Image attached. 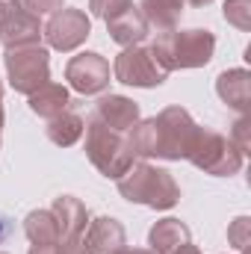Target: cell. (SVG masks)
<instances>
[{"mask_svg":"<svg viewBox=\"0 0 251 254\" xmlns=\"http://www.w3.org/2000/svg\"><path fill=\"white\" fill-rule=\"evenodd\" d=\"M249 127H251V122H249V116H240V122L234 125V133L228 136L234 145H237V151L246 157L249 154V148H251V142H249Z\"/></svg>","mask_w":251,"mask_h":254,"instance_id":"obj_24","label":"cell"},{"mask_svg":"<svg viewBox=\"0 0 251 254\" xmlns=\"http://www.w3.org/2000/svg\"><path fill=\"white\" fill-rule=\"evenodd\" d=\"M6 234H9V228H6V222H3V219H0V243H3V240H6Z\"/></svg>","mask_w":251,"mask_h":254,"instance_id":"obj_30","label":"cell"},{"mask_svg":"<svg viewBox=\"0 0 251 254\" xmlns=\"http://www.w3.org/2000/svg\"><path fill=\"white\" fill-rule=\"evenodd\" d=\"M213 51H216V36L201 27L160 33L157 42L151 45V57L166 74L181 68H204L213 60Z\"/></svg>","mask_w":251,"mask_h":254,"instance_id":"obj_1","label":"cell"},{"mask_svg":"<svg viewBox=\"0 0 251 254\" xmlns=\"http://www.w3.org/2000/svg\"><path fill=\"white\" fill-rule=\"evenodd\" d=\"M6 77L9 86L21 95H33L39 92L45 83H51V57L42 45H27V48H9L6 57Z\"/></svg>","mask_w":251,"mask_h":254,"instance_id":"obj_5","label":"cell"},{"mask_svg":"<svg viewBox=\"0 0 251 254\" xmlns=\"http://www.w3.org/2000/svg\"><path fill=\"white\" fill-rule=\"evenodd\" d=\"M95 119L110 130L127 133L130 127L139 122V104L130 101L125 95H104L95 107Z\"/></svg>","mask_w":251,"mask_h":254,"instance_id":"obj_12","label":"cell"},{"mask_svg":"<svg viewBox=\"0 0 251 254\" xmlns=\"http://www.w3.org/2000/svg\"><path fill=\"white\" fill-rule=\"evenodd\" d=\"M60 254H89L83 237H74V240H60Z\"/></svg>","mask_w":251,"mask_h":254,"instance_id":"obj_26","label":"cell"},{"mask_svg":"<svg viewBox=\"0 0 251 254\" xmlns=\"http://www.w3.org/2000/svg\"><path fill=\"white\" fill-rule=\"evenodd\" d=\"M0 254H3V252H0Z\"/></svg>","mask_w":251,"mask_h":254,"instance_id":"obj_34","label":"cell"},{"mask_svg":"<svg viewBox=\"0 0 251 254\" xmlns=\"http://www.w3.org/2000/svg\"><path fill=\"white\" fill-rule=\"evenodd\" d=\"M187 160L195 169H201L207 175H216V178H231L243 169V154L237 151V145L228 136H222L219 130H210V127H198Z\"/></svg>","mask_w":251,"mask_h":254,"instance_id":"obj_4","label":"cell"},{"mask_svg":"<svg viewBox=\"0 0 251 254\" xmlns=\"http://www.w3.org/2000/svg\"><path fill=\"white\" fill-rule=\"evenodd\" d=\"M184 3H189V6H207V3H213V0H184Z\"/></svg>","mask_w":251,"mask_h":254,"instance_id":"obj_31","label":"cell"},{"mask_svg":"<svg viewBox=\"0 0 251 254\" xmlns=\"http://www.w3.org/2000/svg\"><path fill=\"white\" fill-rule=\"evenodd\" d=\"M0 130H3V86H0Z\"/></svg>","mask_w":251,"mask_h":254,"instance_id":"obj_32","label":"cell"},{"mask_svg":"<svg viewBox=\"0 0 251 254\" xmlns=\"http://www.w3.org/2000/svg\"><path fill=\"white\" fill-rule=\"evenodd\" d=\"M42 18L33 15L21 0H9L3 3V15H0V42L3 48H27V45H39L42 42Z\"/></svg>","mask_w":251,"mask_h":254,"instance_id":"obj_8","label":"cell"},{"mask_svg":"<svg viewBox=\"0 0 251 254\" xmlns=\"http://www.w3.org/2000/svg\"><path fill=\"white\" fill-rule=\"evenodd\" d=\"M45 42L54 48V51H74L80 48L89 36H92V21L83 9H60L48 24H45Z\"/></svg>","mask_w":251,"mask_h":254,"instance_id":"obj_9","label":"cell"},{"mask_svg":"<svg viewBox=\"0 0 251 254\" xmlns=\"http://www.w3.org/2000/svg\"><path fill=\"white\" fill-rule=\"evenodd\" d=\"M107 30H110V39L122 48H130V45H139L145 36H148V21L145 15L139 12V6H127L125 12H119L116 18L107 21Z\"/></svg>","mask_w":251,"mask_h":254,"instance_id":"obj_15","label":"cell"},{"mask_svg":"<svg viewBox=\"0 0 251 254\" xmlns=\"http://www.w3.org/2000/svg\"><path fill=\"white\" fill-rule=\"evenodd\" d=\"M216 95L231 110H237L240 116H249V110H251V74L246 68L222 71L219 80H216Z\"/></svg>","mask_w":251,"mask_h":254,"instance_id":"obj_13","label":"cell"},{"mask_svg":"<svg viewBox=\"0 0 251 254\" xmlns=\"http://www.w3.org/2000/svg\"><path fill=\"white\" fill-rule=\"evenodd\" d=\"M113 74L119 83L125 86H136V89H157L166 83V71L157 65V60L151 57V48H142V45H130L125 48L116 63H113Z\"/></svg>","mask_w":251,"mask_h":254,"instance_id":"obj_7","label":"cell"},{"mask_svg":"<svg viewBox=\"0 0 251 254\" xmlns=\"http://www.w3.org/2000/svg\"><path fill=\"white\" fill-rule=\"evenodd\" d=\"M249 231H251V219L249 216H240V219L231 225V231H228L231 246L240 249V252H246V249H249Z\"/></svg>","mask_w":251,"mask_h":254,"instance_id":"obj_23","label":"cell"},{"mask_svg":"<svg viewBox=\"0 0 251 254\" xmlns=\"http://www.w3.org/2000/svg\"><path fill=\"white\" fill-rule=\"evenodd\" d=\"M65 80L80 95H98L110 86V63L101 54H92V51L77 54L65 65Z\"/></svg>","mask_w":251,"mask_h":254,"instance_id":"obj_10","label":"cell"},{"mask_svg":"<svg viewBox=\"0 0 251 254\" xmlns=\"http://www.w3.org/2000/svg\"><path fill=\"white\" fill-rule=\"evenodd\" d=\"M33 15H57L60 9H63V0H21Z\"/></svg>","mask_w":251,"mask_h":254,"instance_id":"obj_25","label":"cell"},{"mask_svg":"<svg viewBox=\"0 0 251 254\" xmlns=\"http://www.w3.org/2000/svg\"><path fill=\"white\" fill-rule=\"evenodd\" d=\"M157 157L160 160H187L195 142L198 125L184 107H166L157 119Z\"/></svg>","mask_w":251,"mask_h":254,"instance_id":"obj_6","label":"cell"},{"mask_svg":"<svg viewBox=\"0 0 251 254\" xmlns=\"http://www.w3.org/2000/svg\"><path fill=\"white\" fill-rule=\"evenodd\" d=\"M127 6H133V0H89V12L101 21L116 18L119 12H125Z\"/></svg>","mask_w":251,"mask_h":254,"instance_id":"obj_22","label":"cell"},{"mask_svg":"<svg viewBox=\"0 0 251 254\" xmlns=\"http://www.w3.org/2000/svg\"><path fill=\"white\" fill-rule=\"evenodd\" d=\"M30 254H60V243H39V246H30Z\"/></svg>","mask_w":251,"mask_h":254,"instance_id":"obj_27","label":"cell"},{"mask_svg":"<svg viewBox=\"0 0 251 254\" xmlns=\"http://www.w3.org/2000/svg\"><path fill=\"white\" fill-rule=\"evenodd\" d=\"M83 133H86V157H89V163H92L104 178L119 181L127 169L133 166V151H130V145H127L125 133L104 127L95 116L89 119V125H86Z\"/></svg>","mask_w":251,"mask_h":254,"instance_id":"obj_3","label":"cell"},{"mask_svg":"<svg viewBox=\"0 0 251 254\" xmlns=\"http://www.w3.org/2000/svg\"><path fill=\"white\" fill-rule=\"evenodd\" d=\"M172 254H201V249H198V246H192V243H184L181 249H175Z\"/></svg>","mask_w":251,"mask_h":254,"instance_id":"obj_28","label":"cell"},{"mask_svg":"<svg viewBox=\"0 0 251 254\" xmlns=\"http://www.w3.org/2000/svg\"><path fill=\"white\" fill-rule=\"evenodd\" d=\"M0 15H3V3H0Z\"/></svg>","mask_w":251,"mask_h":254,"instance_id":"obj_33","label":"cell"},{"mask_svg":"<svg viewBox=\"0 0 251 254\" xmlns=\"http://www.w3.org/2000/svg\"><path fill=\"white\" fill-rule=\"evenodd\" d=\"M119 192L130 204H145L151 210H172L181 201V187L172 172L151 163H136L119 178Z\"/></svg>","mask_w":251,"mask_h":254,"instance_id":"obj_2","label":"cell"},{"mask_svg":"<svg viewBox=\"0 0 251 254\" xmlns=\"http://www.w3.org/2000/svg\"><path fill=\"white\" fill-rule=\"evenodd\" d=\"M116 254H154L151 249H119Z\"/></svg>","mask_w":251,"mask_h":254,"instance_id":"obj_29","label":"cell"},{"mask_svg":"<svg viewBox=\"0 0 251 254\" xmlns=\"http://www.w3.org/2000/svg\"><path fill=\"white\" fill-rule=\"evenodd\" d=\"M184 6H187L184 0H142L139 12L145 15L148 27H154L157 33H169V30H178Z\"/></svg>","mask_w":251,"mask_h":254,"instance_id":"obj_16","label":"cell"},{"mask_svg":"<svg viewBox=\"0 0 251 254\" xmlns=\"http://www.w3.org/2000/svg\"><path fill=\"white\" fill-rule=\"evenodd\" d=\"M225 18L237 30L249 33L251 30V0H225Z\"/></svg>","mask_w":251,"mask_h":254,"instance_id":"obj_21","label":"cell"},{"mask_svg":"<svg viewBox=\"0 0 251 254\" xmlns=\"http://www.w3.org/2000/svg\"><path fill=\"white\" fill-rule=\"evenodd\" d=\"M83 243L89 254H116L119 249H125L127 234L125 225L113 216H101L95 222H89V231L83 234Z\"/></svg>","mask_w":251,"mask_h":254,"instance_id":"obj_11","label":"cell"},{"mask_svg":"<svg viewBox=\"0 0 251 254\" xmlns=\"http://www.w3.org/2000/svg\"><path fill=\"white\" fill-rule=\"evenodd\" d=\"M68 104H71V98H68V89H65L63 83H45L39 92H33L30 95V110L39 116V119H57V116H63L65 110H68Z\"/></svg>","mask_w":251,"mask_h":254,"instance_id":"obj_18","label":"cell"},{"mask_svg":"<svg viewBox=\"0 0 251 254\" xmlns=\"http://www.w3.org/2000/svg\"><path fill=\"white\" fill-rule=\"evenodd\" d=\"M83 130H86V122L77 113H68L65 110L63 116H57V119L48 122V139L54 145H60V148H71L83 136Z\"/></svg>","mask_w":251,"mask_h":254,"instance_id":"obj_20","label":"cell"},{"mask_svg":"<svg viewBox=\"0 0 251 254\" xmlns=\"http://www.w3.org/2000/svg\"><path fill=\"white\" fill-rule=\"evenodd\" d=\"M57 225H60V240H74V237H83L86 234V225H89V210L83 201H77L74 195H60L51 207Z\"/></svg>","mask_w":251,"mask_h":254,"instance_id":"obj_14","label":"cell"},{"mask_svg":"<svg viewBox=\"0 0 251 254\" xmlns=\"http://www.w3.org/2000/svg\"><path fill=\"white\" fill-rule=\"evenodd\" d=\"M24 234L33 246L39 243H60V225L51 210H33L24 219Z\"/></svg>","mask_w":251,"mask_h":254,"instance_id":"obj_19","label":"cell"},{"mask_svg":"<svg viewBox=\"0 0 251 254\" xmlns=\"http://www.w3.org/2000/svg\"><path fill=\"white\" fill-rule=\"evenodd\" d=\"M184 243H189V228L181 219H160L148 234V246L154 254H172Z\"/></svg>","mask_w":251,"mask_h":254,"instance_id":"obj_17","label":"cell"}]
</instances>
